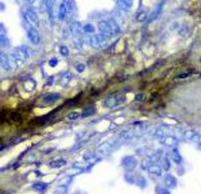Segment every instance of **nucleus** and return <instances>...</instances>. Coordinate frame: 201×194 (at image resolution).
I'll use <instances>...</instances> for the list:
<instances>
[{
  "label": "nucleus",
  "instance_id": "nucleus-1",
  "mask_svg": "<svg viewBox=\"0 0 201 194\" xmlns=\"http://www.w3.org/2000/svg\"><path fill=\"white\" fill-rule=\"evenodd\" d=\"M27 30H28V36L30 41L33 43L34 45H38L39 42H40V36H39V33L36 28L34 25H31L29 23H28Z\"/></svg>",
  "mask_w": 201,
  "mask_h": 194
},
{
  "label": "nucleus",
  "instance_id": "nucleus-2",
  "mask_svg": "<svg viewBox=\"0 0 201 194\" xmlns=\"http://www.w3.org/2000/svg\"><path fill=\"white\" fill-rule=\"evenodd\" d=\"M98 29L100 31V33L104 35L105 37H107L108 39H110V38H112L113 36L112 29L109 26L108 20L107 21L101 20V21L98 23Z\"/></svg>",
  "mask_w": 201,
  "mask_h": 194
},
{
  "label": "nucleus",
  "instance_id": "nucleus-3",
  "mask_svg": "<svg viewBox=\"0 0 201 194\" xmlns=\"http://www.w3.org/2000/svg\"><path fill=\"white\" fill-rule=\"evenodd\" d=\"M25 20L31 25H39V17L36 12L31 9H28L25 13Z\"/></svg>",
  "mask_w": 201,
  "mask_h": 194
},
{
  "label": "nucleus",
  "instance_id": "nucleus-4",
  "mask_svg": "<svg viewBox=\"0 0 201 194\" xmlns=\"http://www.w3.org/2000/svg\"><path fill=\"white\" fill-rule=\"evenodd\" d=\"M70 31L73 36H78L83 31V27H82V25L79 21H74L71 24Z\"/></svg>",
  "mask_w": 201,
  "mask_h": 194
},
{
  "label": "nucleus",
  "instance_id": "nucleus-5",
  "mask_svg": "<svg viewBox=\"0 0 201 194\" xmlns=\"http://www.w3.org/2000/svg\"><path fill=\"white\" fill-rule=\"evenodd\" d=\"M108 23H109V26H110V28L112 29L113 36H117V35H119L121 32V29H120V25H118L117 22L116 20H113V19H109L108 20Z\"/></svg>",
  "mask_w": 201,
  "mask_h": 194
},
{
  "label": "nucleus",
  "instance_id": "nucleus-6",
  "mask_svg": "<svg viewBox=\"0 0 201 194\" xmlns=\"http://www.w3.org/2000/svg\"><path fill=\"white\" fill-rule=\"evenodd\" d=\"M68 10L66 8V6L64 3H61L60 6H59V11H58V18L59 20H63L67 15Z\"/></svg>",
  "mask_w": 201,
  "mask_h": 194
},
{
  "label": "nucleus",
  "instance_id": "nucleus-7",
  "mask_svg": "<svg viewBox=\"0 0 201 194\" xmlns=\"http://www.w3.org/2000/svg\"><path fill=\"white\" fill-rule=\"evenodd\" d=\"M65 6L67 8V14H72L73 10L75 7V3L73 0H67L65 3Z\"/></svg>",
  "mask_w": 201,
  "mask_h": 194
},
{
  "label": "nucleus",
  "instance_id": "nucleus-8",
  "mask_svg": "<svg viewBox=\"0 0 201 194\" xmlns=\"http://www.w3.org/2000/svg\"><path fill=\"white\" fill-rule=\"evenodd\" d=\"M83 31L87 32V33H93L95 31V28L92 25L87 24V25L83 26Z\"/></svg>",
  "mask_w": 201,
  "mask_h": 194
},
{
  "label": "nucleus",
  "instance_id": "nucleus-9",
  "mask_svg": "<svg viewBox=\"0 0 201 194\" xmlns=\"http://www.w3.org/2000/svg\"><path fill=\"white\" fill-rule=\"evenodd\" d=\"M136 19H137V21L142 22V21H144V20H145L147 19V14H146V13H145V11L141 12V13H139V14H137Z\"/></svg>",
  "mask_w": 201,
  "mask_h": 194
},
{
  "label": "nucleus",
  "instance_id": "nucleus-10",
  "mask_svg": "<svg viewBox=\"0 0 201 194\" xmlns=\"http://www.w3.org/2000/svg\"><path fill=\"white\" fill-rule=\"evenodd\" d=\"M60 52H61V54H62V55L67 56L68 54V49L67 46H62L61 48H60Z\"/></svg>",
  "mask_w": 201,
  "mask_h": 194
},
{
  "label": "nucleus",
  "instance_id": "nucleus-11",
  "mask_svg": "<svg viewBox=\"0 0 201 194\" xmlns=\"http://www.w3.org/2000/svg\"><path fill=\"white\" fill-rule=\"evenodd\" d=\"M56 64H57V60L56 58H53L50 61V65L51 66H54Z\"/></svg>",
  "mask_w": 201,
  "mask_h": 194
},
{
  "label": "nucleus",
  "instance_id": "nucleus-12",
  "mask_svg": "<svg viewBox=\"0 0 201 194\" xmlns=\"http://www.w3.org/2000/svg\"><path fill=\"white\" fill-rule=\"evenodd\" d=\"M188 74H182V75H179L178 77L179 78H186V77H188Z\"/></svg>",
  "mask_w": 201,
  "mask_h": 194
},
{
  "label": "nucleus",
  "instance_id": "nucleus-13",
  "mask_svg": "<svg viewBox=\"0 0 201 194\" xmlns=\"http://www.w3.org/2000/svg\"><path fill=\"white\" fill-rule=\"evenodd\" d=\"M48 1H49L50 3H51L52 5H53V3H54V1H55V0H48Z\"/></svg>",
  "mask_w": 201,
  "mask_h": 194
},
{
  "label": "nucleus",
  "instance_id": "nucleus-14",
  "mask_svg": "<svg viewBox=\"0 0 201 194\" xmlns=\"http://www.w3.org/2000/svg\"><path fill=\"white\" fill-rule=\"evenodd\" d=\"M27 1H28V2H29L30 3H32L34 2V0H27Z\"/></svg>",
  "mask_w": 201,
  "mask_h": 194
}]
</instances>
